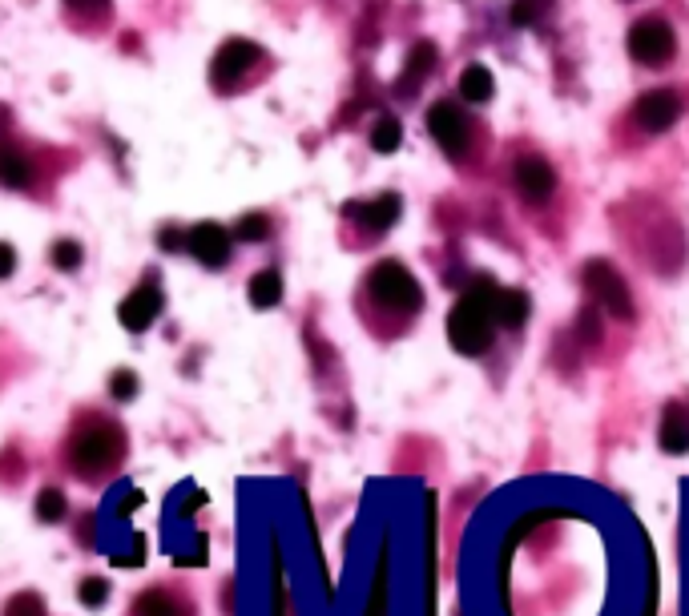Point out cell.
<instances>
[{"instance_id":"11","label":"cell","mask_w":689,"mask_h":616,"mask_svg":"<svg viewBox=\"0 0 689 616\" xmlns=\"http://www.w3.org/2000/svg\"><path fill=\"white\" fill-rule=\"evenodd\" d=\"M516 190L528 202H548L557 190V174L544 158H520L516 162Z\"/></svg>"},{"instance_id":"17","label":"cell","mask_w":689,"mask_h":616,"mask_svg":"<svg viewBox=\"0 0 689 616\" xmlns=\"http://www.w3.org/2000/svg\"><path fill=\"white\" fill-rule=\"evenodd\" d=\"M363 226H371V230H387L395 218H399V198L395 194H383V198H375V202H367V206H355L351 210Z\"/></svg>"},{"instance_id":"30","label":"cell","mask_w":689,"mask_h":616,"mask_svg":"<svg viewBox=\"0 0 689 616\" xmlns=\"http://www.w3.org/2000/svg\"><path fill=\"white\" fill-rule=\"evenodd\" d=\"M65 5H69L73 13H105L109 0H65Z\"/></svg>"},{"instance_id":"3","label":"cell","mask_w":689,"mask_h":616,"mask_svg":"<svg viewBox=\"0 0 689 616\" xmlns=\"http://www.w3.org/2000/svg\"><path fill=\"white\" fill-rule=\"evenodd\" d=\"M367 290L379 306H387V311H399V315H411V311H420V302H424V290L420 282L411 278V270L403 262H379L367 278Z\"/></svg>"},{"instance_id":"24","label":"cell","mask_w":689,"mask_h":616,"mask_svg":"<svg viewBox=\"0 0 689 616\" xmlns=\"http://www.w3.org/2000/svg\"><path fill=\"white\" fill-rule=\"evenodd\" d=\"M105 596H109V584H105L101 576L81 580V604H85V608H101V604H105Z\"/></svg>"},{"instance_id":"5","label":"cell","mask_w":689,"mask_h":616,"mask_svg":"<svg viewBox=\"0 0 689 616\" xmlns=\"http://www.w3.org/2000/svg\"><path fill=\"white\" fill-rule=\"evenodd\" d=\"M673 45H677V37L661 17H645L629 29V53L641 65H665L673 57Z\"/></svg>"},{"instance_id":"1","label":"cell","mask_w":689,"mask_h":616,"mask_svg":"<svg viewBox=\"0 0 689 616\" xmlns=\"http://www.w3.org/2000/svg\"><path fill=\"white\" fill-rule=\"evenodd\" d=\"M492 298H496V286L488 278H476L452 306L448 315V339L460 355H484L492 347Z\"/></svg>"},{"instance_id":"14","label":"cell","mask_w":689,"mask_h":616,"mask_svg":"<svg viewBox=\"0 0 689 616\" xmlns=\"http://www.w3.org/2000/svg\"><path fill=\"white\" fill-rule=\"evenodd\" d=\"M492 319H496V327H504V331L524 327V319H528V294H524V290H500V286H496Z\"/></svg>"},{"instance_id":"19","label":"cell","mask_w":689,"mask_h":616,"mask_svg":"<svg viewBox=\"0 0 689 616\" xmlns=\"http://www.w3.org/2000/svg\"><path fill=\"white\" fill-rule=\"evenodd\" d=\"M65 512H69V504H65V496H61L57 488H45V492L37 496V520L57 524V520H65Z\"/></svg>"},{"instance_id":"21","label":"cell","mask_w":689,"mask_h":616,"mask_svg":"<svg viewBox=\"0 0 689 616\" xmlns=\"http://www.w3.org/2000/svg\"><path fill=\"white\" fill-rule=\"evenodd\" d=\"M266 234H270V218L266 214H246L234 226V238H242V242H262Z\"/></svg>"},{"instance_id":"9","label":"cell","mask_w":689,"mask_h":616,"mask_svg":"<svg viewBox=\"0 0 689 616\" xmlns=\"http://www.w3.org/2000/svg\"><path fill=\"white\" fill-rule=\"evenodd\" d=\"M230 230H222L218 222H198L190 234H186V246L190 254L202 262V266H226L230 258Z\"/></svg>"},{"instance_id":"7","label":"cell","mask_w":689,"mask_h":616,"mask_svg":"<svg viewBox=\"0 0 689 616\" xmlns=\"http://www.w3.org/2000/svg\"><path fill=\"white\" fill-rule=\"evenodd\" d=\"M428 129H432V137L444 145L448 158H460V153L468 149V121H464V113H460L452 101L432 105V113H428Z\"/></svg>"},{"instance_id":"15","label":"cell","mask_w":689,"mask_h":616,"mask_svg":"<svg viewBox=\"0 0 689 616\" xmlns=\"http://www.w3.org/2000/svg\"><path fill=\"white\" fill-rule=\"evenodd\" d=\"M29 182H33V162L25 158L21 149L0 145V186H9V190H25Z\"/></svg>"},{"instance_id":"22","label":"cell","mask_w":689,"mask_h":616,"mask_svg":"<svg viewBox=\"0 0 689 616\" xmlns=\"http://www.w3.org/2000/svg\"><path fill=\"white\" fill-rule=\"evenodd\" d=\"M548 9H553V0H512V21H516V25H532V21H540Z\"/></svg>"},{"instance_id":"28","label":"cell","mask_w":689,"mask_h":616,"mask_svg":"<svg viewBox=\"0 0 689 616\" xmlns=\"http://www.w3.org/2000/svg\"><path fill=\"white\" fill-rule=\"evenodd\" d=\"M581 339H585V343H597V339H601V323H597L593 311L581 315Z\"/></svg>"},{"instance_id":"23","label":"cell","mask_w":689,"mask_h":616,"mask_svg":"<svg viewBox=\"0 0 689 616\" xmlns=\"http://www.w3.org/2000/svg\"><path fill=\"white\" fill-rule=\"evenodd\" d=\"M49 258H53V266H57V270H77L85 254H81V246H77L73 238H61V242L49 250Z\"/></svg>"},{"instance_id":"16","label":"cell","mask_w":689,"mask_h":616,"mask_svg":"<svg viewBox=\"0 0 689 616\" xmlns=\"http://www.w3.org/2000/svg\"><path fill=\"white\" fill-rule=\"evenodd\" d=\"M250 302L258 306V311H270V306H279L283 302V274L279 270H258L246 286Z\"/></svg>"},{"instance_id":"26","label":"cell","mask_w":689,"mask_h":616,"mask_svg":"<svg viewBox=\"0 0 689 616\" xmlns=\"http://www.w3.org/2000/svg\"><path fill=\"white\" fill-rule=\"evenodd\" d=\"M5 616H45V604H41V596L21 592V596L9 604V612H5Z\"/></svg>"},{"instance_id":"20","label":"cell","mask_w":689,"mask_h":616,"mask_svg":"<svg viewBox=\"0 0 689 616\" xmlns=\"http://www.w3.org/2000/svg\"><path fill=\"white\" fill-rule=\"evenodd\" d=\"M399 141H403V129H399V121H395V117H383V121L375 125V133H371V145H375L379 153H395V149H399Z\"/></svg>"},{"instance_id":"4","label":"cell","mask_w":689,"mask_h":616,"mask_svg":"<svg viewBox=\"0 0 689 616\" xmlns=\"http://www.w3.org/2000/svg\"><path fill=\"white\" fill-rule=\"evenodd\" d=\"M585 286H589L593 302H601L613 319H629V315H633V294H629L625 278H621L609 262H601V258L589 262V266H585Z\"/></svg>"},{"instance_id":"6","label":"cell","mask_w":689,"mask_h":616,"mask_svg":"<svg viewBox=\"0 0 689 616\" xmlns=\"http://www.w3.org/2000/svg\"><path fill=\"white\" fill-rule=\"evenodd\" d=\"M162 315V290L154 282H142L137 290H129L117 306V319L125 331H150V323Z\"/></svg>"},{"instance_id":"27","label":"cell","mask_w":689,"mask_h":616,"mask_svg":"<svg viewBox=\"0 0 689 616\" xmlns=\"http://www.w3.org/2000/svg\"><path fill=\"white\" fill-rule=\"evenodd\" d=\"M109 391H113V399H133L137 395V375L133 371H117L109 379Z\"/></svg>"},{"instance_id":"29","label":"cell","mask_w":689,"mask_h":616,"mask_svg":"<svg viewBox=\"0 0 689 616\" xmlns=\"http://www.w3.org/2000/svg\"><path fill=\"white\" fill-rule=\"evenodd\" d=\"M17 270V250L9 242H0V278H9Z\"/></svg>"},{"instance_id":"12","label":"cell","mask_w":689,"mask_h":616,"mask_svg":"<svg viewBox=\"0 0 689 616\" xmlns=\"http://www.w3.org/2000/svg\"><path fill=\"white\" fill-rule=\"evenodd\" d=\"M661 447L669 455H685L689 451V407L685 403H669L661 411V431H657Z\"/></svg>"},{"instance_id":"13","label":"cell","mask_w":689,"mask_h":616,"mask_svg":"<svg viewBox=\"0 0 689 616\" xmlns=\"http://www.w3.org/2000/svg\"><path fill=\"white\" fill-rule=\"evenodd\" d=\"M133 616H194V608L178 600L170 588H146L133 604Z\"/></svg>"},{"instance_id":"25","label":"cell","mask_w":689,"mask_h":616,"mask_svg":"<svg viewBox=\"0 0 689 616\" xmlns=\"http://www.w3.org/2000/svg\"><path fill=\"white\" fill-rule=\"evenodd\" d=\"M432 61H436L432 45H416V53H411V61H407V85H416V81H420V73H424Z\"/></svg>"},{"instance_id":"18","label":"cell","mask_w":689,"mask_h":616,"mask_svg":"<svg viewBox=\"0 0 689 616\" xmlns=\"http://www.w3.org/2000/svg\"><path fill=\"white\" fill-rule=\"evenodd\" d=\"M460 93H464V101L484 105V101H492L496 81H492V73H488L484 65H468V69L460 73Z\"/></svg>"},{"instance_id":"2","label":"cell","mask_w":689,"mask_h":616,"mask_svg":"<svg viewBox=\"0 0 689 616\" xmlns=\"http://www.w3.org/2000/svg\"><path fill=\"white\" fill-rule=\"evenodd\" d=\"M121 451H125L121 427L109 423V419H93V423H85L73 435V443H69V464H73V472L81 480H97V476H105L117 464Z\"/></svg>"},{"instance_id":"8","label":"cell","mask_w":689,"mask_h":616,"mask_svg":"<svg viewBox=\"0 0 689 616\" xmlns=\"http://www.w3.org/2000/svg\"><path fill=\"white\" fill-rule=\"evenodd\" d=\"M254 61H258V45H250V41H226V45L218 49L214 65H210L214 85H218V89H230L238 77H246V73H250V65H254Z\"/></svg>"},{"instance_id":"10","label":"cell","mask_w":689,"mask_h":616,"mask_svg":"<svg viewBox=\"0 0 689 616\" xmlns=\"http://www.w3.org/2000/svg\"><path fill=\"white\" fill-rule=\"evenodd\" d=\"M677 113H681V101H677V93H669V89H653V93H645V97L633 105L637 125L649 129V133L669 129V125L677 121Z\"/></svg>"}]
</instances>
